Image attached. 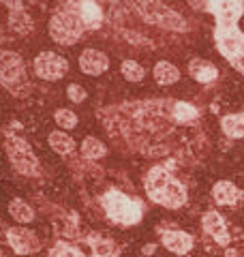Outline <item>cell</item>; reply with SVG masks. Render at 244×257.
<instances>
[{"mask_svg":"<svg viewBox=\"0 0 244 257\" xmlns=\"http://www.w3.org/2000/svg\"><path fill=\"white\" fill-rule=\"evenodd\" d=\"M206 13L214 15V43L218 54L244 75V32L238 26L244 15V0H208Z\"/></svg>","mask_w":244,"mask_h":257,"instance_id":"6da1fadb","label":"cell"},{"mask_svg":"<svg viewBox=\"0 0 244 257\" xmlns=\"http://www.w3.org/2000/svg\"><path fill=\"white\" fill-rule=\"evenodd\" d=\"M103 11L96 0H58L50 20V35L60 45H75L88 30H99Z\"/></svg>","mask_w":244,"mask_h":257,"instance_id":"7a4b0ae2","label":"cell"},{"mask_svg":"<svg viewBox=\"0 0 244 257\" xmlns=\"http://www.w3.org/2000/svg\"><path fill=\"white\" fill-rule=\"evenodd\" d=\"M144 189L154 204L165 208H182L186 204V187L163 165H154L144 178Z\"/></svg>","mask_w":244,"mask_h":257,"instance_id":"3957f363","label":"cell"},{"mask_svg":"<svg viewBox=\"0 0 244 257\" xmlns=\"http://www.w3.org/2000/svg\"><path fill=\"white\" fill-rule=\"evenodd\" d=\"M101 204H103L105 214L118 225H135L142 221V214H144L142 202L135 197L125 195L118 189H111L105 193L101 197Z\"/></svg>","mask_w":244,"mask_h":257,"instance_id":"277c9868","label":"cell"},{"mask_svg":"<svg viewBox=\"0 0 244 257\" xmlns=\"http://www.w3.org/2000/svg\"><path fill=\"white\" fill-rule=\"evenodd\" d=\"M0 84L13 96H26L30 86L26 79V69H24V60L20 54L11 50L0 52Z\"/></svg>","mask_w":244,"mask_h":257,"instance_id":"5b68a950","label":"cell"},{"mask_svg":"<svg viewBox=\"0 0 244 257\" xmlns=\"http://www.w3.org/2000/svg\"><path fill=\"white\" fill-rule=\"evenodd\" d=\"M137 13L142 15L144 22L152 24V26L165 28V30H186V20L178 15L174 9H169L161 0H135Z\"/></svg>","mask_w":244,"mask_h":257,"instance_id":"8992f818","label":"cell"},{"mask_svg":"<svg viewBox=\"0 0 244 257\" xmlns=\"http://www.w3.org/2000/svg\"><path fill=\"white\" fill-rule=\"evenodd\" d=\"M5 148H7V157H9L11 165L22 176H39L41 174V163L26 140L18 138V135H7Z\"/></svg>","mask_w":244,"mask_h":257,"instance_id":"52a82bcc","label":"cell"},{"mask_svg":"<svg viewBox=\"0 0 244 257\" xmlns=\"http://www.w3.org/2000/svg\"><path fill=\"white\" fill-rule=\"evenodd\" d=\"M35 73L45 82H58L69 73V60L56 52H41L35 58Z\"/></svg>","mask_w":244,"mask_h":257,"instance_id":"ba28073f","label":"cell"},{"mask_svg":"<svg viewBox=\"0 0 244 257\" xmlns=\"http://www.w3.org/2000/svg\"><path fill=\"white\" fill-rule=\"evenodd\" d=\"M7 242L18 255H32L41 251V240L35 231H28L24 227H11L7 229Z\"/></svg>","mask_w":244,"mask_h":257,"instance_id":"9c48e42d","label":"cell"},{"mask_svg":"<svg viewBox=\"0 0 244 257\" xmlns=\"http://www.w3.org/2000/svg\"><path fill=\"white\" fill-rule=\"evenodd\" d=\"M161 242L167 251H172L176 255H186L193 248L195 244V238L189 234V231H182V229H167L161 234Z\"/></svg>","mask_w":244,"mask_h":257,"instance_id":"30bf717a","label":"cell"},{"mask_svg":"<svg viewBox=\"0 0 244 257\" xmlns=\"http://www.w3.org/2000/svg\"><path fill=\"white\" fill-rule=\"evenodd\" d=\"M201 225H203V231L216 240V244H221V246L229 244L231 236H229V231H227V223L216 210H210V212L203 214Z\"/></svg>","mask_w":244,"mask_h":257,"instance_id":"8fae6325","label":"cell"},{"mask_svg":"<svg viewBox=\"0 0 244 257\" xmlns=\"http://www.w3.org/2000/svg\"><path fill=\"white\" fill-rule=\"evenodd\" d=\"M107 67H109V58H107V54H103L101 50L88 47V50H84L79 56V69L84 71L86 75H101L107 71Z\"/></svg>","mask_w":244,"mask_h":257,"instance_id":"7c38bea8","label":"cell"},{"mask_svg":"<svg viewBox=\"0 0 244 257\" xmlns=\"http://www.w3.org/2000/svg\"><path fill=\"white\" fill-rule=\"evenodd\" d=\"M212 199L218 206H233V204H238L240 199H244V191H240L229 180H221L212 187Z\"/></svg>","mask_w":244,"mask_h":257,"instance_id":"4fadbf2b","label":"cell"},{"mask_svg":"<svg viewBox=\"0 0 244 257\" xmlns=\"http://www.w3.org/2000/svg\"><path fill=\"white\" fill-rule=\"evenodd\" d=\"M189 73H191V77L195 79V82L210 84V82H214V79L218 77V69L206 58H193L189 62Z\"/></svg>","mask_w":244,"mask_h":257,"instance_id":"5bb4252c","label":"cell"},{"mask_svg":"<svg viewBox=\"0 0 244 257\" xmlns=\"http://www.w3.org/2000/svg\"><path fill=\"white\" fill-rule=\"evenodd\" d=\"M152 75H154V79H157V84H161V86H172V84H176L178 79H180V71H178L172 62L161 60V62H157V67H154Z\"/></svg>","mask_w":244,"mask_h":257,"instance_id":"9a60e30c","label":"cell"},{"mask_svg":"<svg viewBox=\"0 0 244 257\" xmlns=\"http://www.w3.org/2000/svg\"><path fill=\"white\" fill-rule=\"evenodd\" d=\"M47 142H50V146L54 152H58V155H71L73 150H75V140L71 138L69 133L64 131H52L50 138H47Z\"/></svg>","mask_w":244,"mask_h":257,"instance_id":"2e32d148","label":"cell"},{"mask_svg":"<svg viewBox=\"0 0 244 257\" xmlns=\"http://www.w3.org/2000/svg\"><path fill=\"white\" fill-rule=\"evenodd\" d=\"M221 128L227 138H244V114H229L221 118Z\"/></svg>","mask_w":244,"mask_h":257,"instance_id":"e0dca14e","label":"cell"},{"mask_svg":"<svg viewBox=\"0 0 244 257\" xmlns=\"http://www.w3.org/2000/svg\"><path fill=\"white\" fill-rule=\"evenodd\" d=\"M88 244L92 246L94 257H116L118 255V246L111 242V240L103 238L101 234H92L88 238Z\"/></svg>","mask_w":244,"mask_h":257,"instance_id":"ac0fdd59","label":"cell"},{"mask_svg":"<svg viewBox=\"0 0 244 257\" xmlns=\"http://www.w3.org/2000/svg\"><path fill=\"white\" fill-rule=\"evenodd\" d=\"M9 212L18 223H32L35 221V210L28 206V202H24V199H20V197L11 199Z\"/></svg>","mask_w":244,"mask_h":257,"instance_id":"d6986e66","label":"cell"},{"mask_svg":"<svg viewBox=\"0 0 244 257\" xmlns=\"http://www.w3.org/2000/svg\"><path fill=\"white\" fill-rule=\"evenodd\" d=\"M81 155H84V159H88V161H96V159H103L107 155V148H105V144L101 140L86 138L81 142Z\"/></svg>","mask_w":244,"mask_h":257,"instance_id":"ffe728a7","label":"cell"},{"mask_svg":"<svg viewBox=\"0 0 244 257\" xmlns=\"http://www.w3.org/2000/svg\"><path fill=\"white\" fill-rule=\"evenodd\" d=\"M174 118L178 120V122H191V120H195L199 116V111L195 105H191V103H186V101H178L174 103Z\"/></svg>","mask_w":244,"mask_h":257,"instance_id":"44dd1931","label":"cell"},{"mask_svg":"<svg viewBox=\"0 0 244 257\" xmlns=\"http://www.w3.org/2000/svg\"><path fill=\"white\" fill-rule=\"evenodd\" d=\"M9 24L15 32L20 35H28L32 32V18L26 11H20V13H9Z\"/></svg>","mask_w":244,"mask_h":257,"instance_id":"7402d4cb","label":"cell"},{"mask_svg":"<svg viewBox=\"0 0 244 257\" xmlns=\"http://www.w3.org/2000/svg\"><path fill=\"white\" fill-rule=\"evenodd\" d=\"M120 71H122V75H125V79H129V82H142L144 79V67L135 60H125Z\"/></svg>","mask_w":244,"mask_h":257,"instance_id":"603a6c76","label":"cell"},{"mask_svg":"<svg viewBox=\"0 0 244 257\" xmlns=\"http://www.w3.org/2000/svg\"><path fill=\"white\" fill-rule=\"evenodd\" d=\"M54 120H56V124H58L60 128H75L77 126V116H75V111H71V109H56L54 111Z\"/></svg>","mask_w":244,"mask_h":257,"instance_id":"cb8c5ba5","label":"cell"},{"mask_svg":"<svg viewBox=\"0 0 244 257\" xmlns=\"http://www.w3.org/2000/svg\"><path fill=\"white\" fill-rule=\"evenodd\" d=\"M50 257H86L79 248L71 246L67 242H56L52 248H50Z\"/></svg>","mask_w":244,"mask_h":257,"instance_id":"d4e9b609","label":"cell"},{"mask_svg":"<svg viewBox=\"0 0 244 257\" xmlns=\"http://www.w3.org/2000/svg\"><path fill=\"white\" fill-rule=\"evenodd\" d=\"M67 94H69V99H71L73 103L86 101V90H84L81 86H77V84H71V86L67 88Z\"/></svg>","mask_w":244,"mask_h":257,"instance_id":"484cf974","label":"cell"},{"mask_svg":"<svg viewBox=\"0 0 244 257\" xmlns=\"http://www.w3.org/2000/svg\"><path fill=\"white\" fill-rule=\"evenodd\" d=\"M0 5H5L7 9H9V13L24 11V3H22V0H0Z\"/></svg>","mask_w":244,"mask_h":257,"instance_id":"4316f807","label":"cell"},{"mask_svg":"<svg viewBox=\"0 0 244 257\" xmlns=\"http://www.w3.org/2000/svg\"><path fill=\"white\" fill-rule=\"evenodd\" d=\"M189 5L193 7V9H197V11H206L208 0H189Z\"/></svg>","mask_w":244,"mask_h":257,"instance_id":"83f0119b","label":"cell"},{"mask_svg":"<svg viewBox=\"0 0 244 257\" xmlns=\"http://www.w3.org/2000/svg\"><path fill=\"white\" fill-rule=\"evenodd\" d=\"M154 248H157L154 244H146V246H144V253H146V255H152V253H154Z\"/></svg>","mask_w":244,"mask_h":257,"instance_id":"f1b7e54d","label":"cell"},{"mask_svg":"<svg viewBox=\"0 0 244 257\" xmlns=\"http://www.w3.org/2000/svg\"><path fill=\"white\" fill-rule=\"evenodd\" d=\"M182 257H186V255H182Z\"/></svg>","mask_w":244,"mask_h":257,"instance_id":"f546056e","label":"cell"},{"mask_svg":"<svg viewBox=\"0 0 244 257\" xmlns=\"http://www.w3.org/2000/svg\"><path fill=\"white\" fill-rule=\"evenodd\" d=\"M242 114H244V111H242Z\"/></svg>","mask_w":244,"mask_h":257,"instance_id":"4dcf8cb0","label":"cell"}]
</instances>
